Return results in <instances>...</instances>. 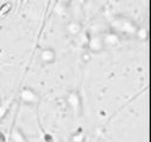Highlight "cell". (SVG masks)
Segmentation results:
<instances>
[{
  "instance_id": "cell-1",
  "label": "cell",
  "mask_w": 151,
  "mask_h": 142,
  "mask_svg": "<svg viewBox=\"0 0 151 142\" xmlns=\"http://www.w3.org/2000/svg\"><path fill=\"white\" fill-rule=\"evenodd\" d=\"M112 27L116 33H125V34H136V31L138 28V26L136 25V22L126 17H114L112 19Z\"/></svg>"
},
{
  "instance_id": "cell-2",
  "label": "cell",
  "mask_w": 151,
  "mask_h": 142,
  "mask_svg": "<svg viewBox=\"0 0 151 142\" xmlns=\"http://www.w3.org/2000/svg\"><path fill=\"white\" fill-rule=\"evenodd\" d=\"M66 102H67L68 106L71 108V110L73 111V115L76 117H78L83 114V101H81L80 93L77 90H72L68 92Z\"/></svg>"
},
{
  "instance_id": "cell-3",
  "label": "cell",
  "mask_w": 151,
  "mask_h": 142,
  "mask_svg": "<svg viewBox=\"0 0 151 142\" xmlns=\"http://www.w3.org/2000/svg\"><path fill=\"white\" fill-rule=\"evenodd\" d=\"M39 95L32 89V88H28V86H24L21 90H20V101L25 104H28V105H34V104H38L39 103Z\"/></svg>"
},
{
  "instance_id": "cell-4",
  "label": "cell",
  "mask_w": 151,
  "mask_h": 142,
  "mask_svg": "<svg viewBox=\"0 0 151 142\" xmlns=\"http://www.w3.org/2000/svg\"><path fill=\"white\" fill-rule=\"evenodd\" d=\"M87 49L91 52H101L103 49H104L101 36H99V34H90V39H88V43H87Z\"/></svg>"
},
{
  "instance_id": "cell-5",
  "label": "cell",
  "mask_w": 151,
  "mask_h": 142,
  "mask_svg": "<svg viewBox=\"0 0 151 142\" xmlns=\"http://www.w3.org/2000/svg\"><path fill=\"white\" fill-rule=\"evenodd\" d=\"M101 40L104 46H116L120 43V36L114 31H110L101 34Z\"/></svg>"
},
{
  "instance_id": "cell-6",
  "label": "cell",
  "mask_w": 151,
  "mask_h": 142,
  "mask_svg": "<svg viewBox=\"0 0 151 142\" xmlns=\"http://www.w3.org/2000/svg\"><path fill=\"white\" fill-rule=\"evenodd\" d=\"M55 58H57V54H55V52H54L53 49H51V47H45V49L41 50L40 59H41L44 63L51 64V63H53V62L55 60Z\"/></svg>"
},
{
  "instance_id": "cell-7",
  "label": "cell",
  "mask_w": 151,
  "mask_h": 142,
  "mask_svg": "<svg viewBox=\"0 0 151 142\" xmlns=\"http://www.w3.org/2000/svg\"><path fill=\"white\" fill-rule=\"evenodd\" d=\"M9 140H11V142H27V137L22 133V130L19 128H15V127H13V129L11 130Z\"/></svg>"
},
{
  "instance_id": "cell-8",
  "label": "cell",
  "mask_w": 151,
  "mask_h": 142,
  "mask_svg": "<svg viewBox=\"0 0 151 142\" xmlns=\"http://www.w3.org/2000/svg\"><path fill=\"white\" fill-rule=\"evenodd\" d=\"M66 31L71 34V36H78L81 31H83V26L79 21L72 20L66 25Z\"/></svg>"
},
{
  "instance_id": "cell-9",
  "label": "cell",
  "mask_w": 151,
  "mask_h": 142,
  "mask_svg": "<svg viewBox=\"0 0 151 142\" xmlns=\"http://www.w3.org/2000/svg\"><path fill=\"white\" fill-rule=\"evenodd\" d=\"M71 140H72V142H85V134H84L83 129L79 128V129L72 135Z\"/></svg>"
},
{
  "instance_id": "cell-10",
  "label": "cell",
  "mask_w": 151,
  "mask_h": 142,
  "mask_svg": "<svg viewBox=\"0 0 151 142\" xmlns=\"http://www.w3.org/2000/svg\"><path fill=\"white\" fill-rule=\"evenodd\" d=\"M12 9V2H4L0 6V18H5Z\"/></svg>"
},
{
  "instance_id": "cell-11",
  "label": "cell",
  "mask_w": 151,
  "mask_h": 142,
  "mask_svg": "<svg viewBox=\"0 0 151 142\" xmlns=\"http://www.w3.org/2000/svg\"><path fill=\"white\" fill-rule=\"evenodd\" d=\"M136 36H137V38L139 39V40H142V41H145L146 39H147V30H146V27H144V26H142V27H138L137 28V31H136Z\"/></svg>"
},
{
  "instance_id": "cell-12",
  "label": "cell",
  "mask_w": 151,
  "mask_h": 142,
  "mask_svg": "<svg viewBox=\"0 0 151 142\" xmlns=\"http://www.w3.org/2000/svg\"><path fill=\"white\" fill-rule=\"evenodd\" d=\"M11 104H12V98H9V101H7L2 106H0V120L6 116V114L8 112V109L11 108Z\"/></svg>"
},
{
  "instance_id": "cell-13",
  "label": "cell",
  "mask_w": 151,
  "mask_h": 142,
  "mask_svg": "<svg viewBox=\"0 0 151 142\" xmlns=\"http://www.w3.org/2000/svg\"><path fill=\"white\" fill-rule=\"evenodd\" d=\"M39 124H40V122H39ZM40 130H41L42 138H44V141H45V142H55V141H54V137H53L50 133L45 131V129L42 128V125H41V124H40Z\"/></svg>"
},
{
  "instance_id": "cell-14",
  "label": "cell",
  "mask_w": 151,
  "mask_h": 142,
  "mask_svg": "<svg viewBox=\"0 0 151 142\" xmlns=\"http://www.w3.org/2000/svg\"><path fill=\"white\" fill-rule=\"evenodd\" d=\"M83 60H84V62H90V60H91V54H90V52H85V53L83 54Z\"/></svg>"
},
{
  "instance_id": "cell-15",
  "label": "cell",
  "mask_w": 151,
  "mask_h": 142,
  "mask_svg": "<svg viewBox=\"0 0 151 142\" xmlns=\"http://www.w3.org/2000/svg\"><path fill=\"white\" fill-rule=\"evenodd\" d=\"M6 141H7V138H6L5 134L2 131H0V142H6Z\"/></svg>"
},
{
  "instance_id": "cell-16",
  "label": "cell",
  "mask_w": 151,
  "mask_h": 142,
  "mask_svg": "<svg viewBox=\"0 0 151 142\" xmlns=\"http://www.w3.org/2000/svg\"><path fill=\"white\" fill-rule=\"evenodd\" d=\"M0 52H1V50H0Z\"/></svg>"
}]
</instances>
